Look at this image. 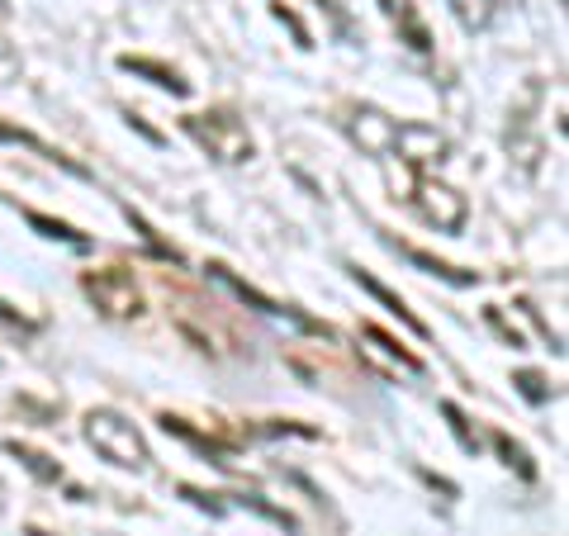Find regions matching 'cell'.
Listing matches in <instances>:
<instances>
[{
  "instance_id": "22",
  "label": "cell",
  "mask_w": 569,
  "mask_h": 536,
  "mask_svg": "<svg viewBox=\"0 0 569 536\" xmlns=\"http://www.w3.org/2000/svg\"><path fill=\"white\" fill-rule=\"evenodd\" d=\"M0 324H6V328H14V332H24V337H33V332H39V318L20 314V309H14L10 299H0Z\"/></svg>"
},
{
  "instance_id": "2",
  "label": "cell",
  "mask_w": 569,
  "mask_h": 536,
  "mask_svg": "<svg viewBox=\"0 0 569 536\" xmlns=\"http://www.w3.org/2000/svg\"><path fill=\"white\" fill-rule=\"evenodd\" d=\"M81 433L96 446L100 460H110L119 470H148V460H152L148 437H142L123 414H114V408H91L81 423Z\"/></svg>"
},
{
  "instance_id": "21",
  "label": "cell",
  "mask_w": 569,
  "mask_h": 536,
  "mask_svg": "<svg viewBox=\"0 0 569 536\" xmlns=\"http://www.w3.org/2000/svg\"><path fill=\"white\" fill-rule=\"evenodd\" d=\"M512 389H518L527 404H550V399H556V385H546L541 370H518V375H512Z\"/></svg>"
},
{
  "instance_id": "25",
  "label": "cell",
  "mask_w": 569,
  "mask_h": 536,
  "mask_svg": "<svg viewBox=\"0 0 569 536\" xmlns=\"http://www.w3.org/2000/svg\"><path fill=\"white\" fill-rule=\"evenodd\" d=\"M123 119H129V123H133V129H138L142 138H148V142H162V133H157V129H148V123H142V115H133V110H129V115H123Z\"/></svg>"
},
{
  "instance_id": "16",
  "label": "cell",
  "mask_w": 569,
  "mask_h": 536,
  "mask_svg": "<svg viewBox=\"0 0 569 536\" xmlns=\"http://www.w3.org/2000/svg\"><path fill=\"white\" fill-rule=\"evenodd\" d=\"M447 6H451V14H456V24L470 29V33L489 29L493 14H498V0H447Z\"/></svg>"
},
{
  "instance_id": "20",
  "label": "cell",
  "mask_w": 569,
  "mask_h": 536,
  "mask_svg": "<svg viewBox=\"0 0 569 536\" xmlns=\"http://www.w3.org/2000/svg\"><path fill=\"white\" fill-rule=\"evenodd\" d=\"M441 418H447V427H451V437L460 441V451H466V456H479V446H485V441H479V433H475V427H470V418H466V414H460V408H456L451 399H441Z\"/></svg>"
},
{
  "instance_id": "13",
  "label": "cell",
  "mask_w": 569,
  "mask_h": 536,
  "mask_svg": "<svg viewBox=\"0 0 569 536\" xmlns=\"http://www.w3.org/2000/svg\"><path fill=\"white\" fill-rule=\"evenodd\" d=\"M385 242L395 247V252H403L413 266H422L427 276H437V280H447V285H460V290H466V285H479V271H466V266H451V261H441V257H432V252H422V247H408V242H395V238H385Z\"/></svg>"
},
{
  "instance_id": "5",
  "label": "cell",
  "mask_w": 569,
  "mask_h": 536,
  "mask_svg": "<svg viewBox=\"0 0 569 536\" xmlns=\"http://www.w3.org/2000/svg\"><path fill=\"white\" fill-rule=\"evenodd\" d=\"M209 276L219 280V285H228V290H233V295L247 304V309H257V314H266V318H276V324H290V328H299V332H313V337H332V328H328V324H318V318H309L305 309H295V304H276L271 295H261L257 285L238 280V276L228 271V266H219V261L209 266Z\"/></svg>"
},
{
  "instance_id": "24",
  "label": "cell",
  "mask_w": 569,
  "mask_h": 536,
  "mask_svg": "<svg viewBox=\"0 0 569 536\" xmlns=\"http://www.w3.org/2000/svg\"><path fill=\"white\" fill-rule=\"evenodd\" d=\"M422 479H427V485H432V489H441L447 498H456V494H460V489L451 485V479H441V475H432V470H422Z\"/></svg>"
},
{
  "instance_id": "8",
  "label": "cell",
  "mask_w": 569,
  "mask_h": 536,
  "mask_svg": "<svg viewBox=\"0 0 569 536\" xmlns=\"http://www.w3.org/2000/svg\"><path fill=\"white\" fill-rule=\"evenodd\" d=\"M157 423H162V433H167V437H181L186 446H194V451H200V456L209 460V466H219V470H233V446H228V441H219V437L200 433V427H190L186 418H176V414H162Z\"/></svg>"
},
{
  "instance_id": "23",
  "label": "cell",
  "mask_w": 569,
  "mask_h": 536,
  "mask_svg": "<svg viewBox=\"0 0 569 536\" xmlns=\"http://www.w3.org/2000/svg\"><path fill=\"white\" fill-rule=\"evenodd\" d=\"M20 77V58H14V48L0 39V81H14Z\"/></svg>"
},
{
  "instance_id": "15",
  "label": "cell",
  "mask_w": 569,
  "mask_h": 536,
  "mask_svg": "<svg viewBox=\"0 0 569 536\" xmlns=\"http://www.w3.org/2000/svg\"><path fill=\"white\" fill-rule=\"evenodd\" d=\"M24 219H29V228H39V234L52 238V242H67V247H77V252L91 247V238H86V234H77V228L62 224V219H48V214H39V209H24Z\"/></svg>"
},
{
  "instance_id": "4",
  "label": "cell",
  "mask_w": 569,
  "mask_h": 536,
  "mask_svg": "<svg viewBox=\"0 0 569 536\" xmlns=\"http://www.w3.org/2000/svg\"><path fill=\"white\" fill-rule=\"evenodd\" d=\"M81 290H86V299H91L104 318H114V324L142 318V309H148L142 285H138V276L129 271V266H100V271H86Z\"/></svg>"
},
{
  "instance_id": "1",
  "label": "cell",
  "mask_w": 569,
  "mask_h": 536,
  "mask_svg": "<svg viewBox=\"0 0 569 536\" xmlns=\"http://www.w3.org/2000/svg\"><path fill=\"white\" fill-rule=\"evenodd\" d=\"M389 171V190H395V200L403 195L408 205H413L422 214V224H432L437 234H460L470 219V209H466V195L451 190L447 181H437L432 171H413V167H395V162H385Z\"/></svg>"
},
{
  "instance_id": "14",
  "label": "cell",
  "mask_w": 569,
  "mask_h": 536,
  "mask_svg": "<svg viewBox=\"0 0 569 536\" xmlns=\"http://www.w3.org/2000/svg\"><path fill=\"white\" fill-rule=\"evenodd\" d=\"M6 451L20 460V466H24L33 479H39V485H62V479H67V470L58 466V460L43 456V451H33L29 441H14V437H10V441H6Z\"/></svg>"
},
{
  "instance_id": "27",
  "label": "cell",
  "mask_w": 569,
  "mask_h": 536,
  "mask_svg": "<svg viewBox=\"0 0 569 536\" xmlns=\"http://www.w3.org/2000/svg\"><path fill=\"white\" fill-rule=\"evenodd\" d=\"M0 14H10V0H0Z\"/></svg>"
},
{
  "instance_id": "7",
  "label": "cell",
  "mask_w": 569,
  "mask_h": 536,
  "mask_svg": "<svg viewBox=\"0 0 569 536\" xmlns=\"http://www.w3.org/2000/svg\"><path fill=\"white\" fill-rule=\"evenodd\" d=\"M395 129L399 123L389 119L385 110H376V105H361V110H356L351 119H347V133L361 142V152H370L380 162V157L389 152V142H395Z\"/></svg>"
},
{
  "instance_id": "11",
  "label": "cell",
  "mask_w": 569,
  "mask_h": 536,
  "mask_svg": "<svg viewBox=\"0 0 569 536\" xmlns=\"http://www.w3.org/2000/svg\"><path fill=\"white\" fill-rule=\"evenodd\" d=\"M119 67H123V71H133V77H142V81H152L157 91H171L176 100H186V96H190V81H186L176 67L157 62V58H133V52H123Z\"/></svg>"
},
{
  "instance_id": "12",
  "label": "cell",
  "mask_w": 569,
  "mask_h": 536,
  "mask_svg": "<svg viewBox=\"0 0 569 536\" xmlns=\"http://www.w3.org/2000/svg\"><path fill=\"white\" fill-rule=\"evenodd\" d=\"M380 6H385L389 20H395L399 39L408 48H413V52H432V33H427V24H422V14H418L413 0H380Z\"/></svg>"
},
{
  "instance_id": "19",
  "label": "cell",
  "mask_w": 569,
  "mask_h": 536,
  "mask_svg": "<svg viewBox=\"0 0 569 536\" xmlns=\"http://www.w3.org/2000/svg\"><path fill=\"white\" fill-rule=\"evenodd\" d=\"M123 219H129V224L138 228V238L152 247V257H162V261H176V266L186 261V257H181V247H171V242H162V238H157V228H152L148 219H142V214H138L133 205H123Z\"/></svg>"
},
{
  "instance_id": "26",
  "label": "cell",
  "mask_w": 569,
  "mask_h": 536,
  "mask_svg": "<svg viewBox=\"0 0 569 536\" xmlns=\"http://www.w3.org/2000/svg\"><path fill=\"white\" fill-rule=\"evenodd\" d=\"M24 536H48V532H39V527H29V532H24Z\"/></svg>"
},
{
  "instance_id": "17",
  "label": "cell",
  "mask_w": 569,
  "mask_h": 536,
  "mask_svg": "<svg viewBox=\"0 0 569 536\" xmlns=\"http://www.w3.org/2000/svg\"><path fill=\"white\" fill-rule=\"evenodd\" d=\"M361 332L370 337V343H376L385 356H395V361L403 366V370H413V375H422L427 370V361H422V356H413V351H408V347H399V337H389L380 324H361Z\"/></svg>"
},
{
  "instance_id": "18",
  "label": "cell",
  "mask_w": 569,
  "mask_h": 536,
  "mask_svg": "<svg viewBox=\"0 0 569 536\" xmlns=\"http://www.w3.org/2000/svg\"><path fill=\"white\" fill-rule=\"evenodd\" d=\"M493 451L503 456V466L508 470H518L522 479H537V466H531V456H527V446L522 441H512L503 427H493Z\"/></svg>"
},
{
  "instance_id": "6",
  "label": "cell",
  "mask_w": 569,
  "mask_h": 536,
  "mask_svg": "<svg viewBox=\"0 0 569 536\" xmlns=\"http://www.w3.org/2000/svg\"><path fill=\"white\" fill-rule=\"evenodd\" d=\"M447 152H451V142H447V133H437L432 123H399V129H395V142H389V152H385V157H399L403 167L427 171V167L447 162Z\"/></svg>"
},
{
  "instance_id": "9",
  "label": "cell",
  "mask_w": 569,
  "mask_h": 536,
  "mask_svg": "<svg viewBox=\"0 0 569 536\" xmlns=\"http://www.w3.org/2000/svg\"><path fill=\"white\" fill-rule=\"evenodd\" d=\"M0 142H14V148H29V152H39L43 162H52V167H62L67 176H77V181H91V171H86L77 157H67L62 148H52V142H43L39 133H29V129H20V123H6L0 119Z\"/></svg>"
},
{
  "instance_id": "10",
  "label": "cell",
  "mask_w": 569,
  "mask_h": 536,
  "mask_svg": "<svg viewBox=\"0 0 569 536\" xmlns=\"http://www.w3.org/2000/svg\"><path fill=\"white\" fill-rule=\"evenodd\" d=\"M347 271H351V280H356V285H361V290H366L370 299H380V304H385V309H389V314H395V318H399V324H403L408 332H413V337H422V343H427V337H432V328H427V324H422V318H418L413 309H408V304H403V299H399L395 290H389V285H385V280H376V276H370V271H361V266H347Z\"/></svg>"
},
{
  "instance_id": "3",
  "label": "cell",
  "mask_w": 569,
  "mask_h": 536,
  "mask_svg": "<svg viewBox=\"0 0 569 536\" xmlns=\"http://www.w3.org/2000/svg\"><path fill=\"white\" fill-rule=\"evenodd\" d=\"M181 129L200 142V148L213 157V162L223 167H238L247 162L257 148H252V133H247V123L233 115V110H204V115H186Z\"/></svg>"
}]
</instances>
